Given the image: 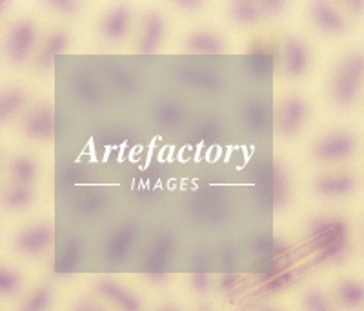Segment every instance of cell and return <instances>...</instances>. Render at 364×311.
<instances>
[{"mask_svg":"<svg viewBox=\"0 0 364 311\" xmlns=\"http://www.w3.org/2000/svg\"><path fill=\"white\" fill-rule=\"evenodd\" d=\"M357 186H359L357 179L348 171L321 175L314 182L315 193L321 197H328V199H339V197L350 195L357 190Z\"/></svg>","mask_w":364,"mask_h":311,"instance_id":"30bf717a","label":"cell"},{"mask_svg":"<svg viewBox=\"0 0 364 311\" xmlns=\"http://www.w3.org/2000/svg\"><path fill=\"white\" fill-rule=\"evenodd\" d=\"M173 257V239L168 233H161L149 248L144 258V273L155 283H162L170 273Z\"/></svg>","mask_w":364,"mask_h":311,"instance_id":"8992f818","label":"cell"},{"mask_svg":"<svg viewBox=\"0 0 364 311\" xmlns=\"http://www.w3.org/2000/svg\"><path fill=\"white\" fill-rule=\"evenodd\" d=\"M53 302V291L50 286H41L26 297L18 311H48Z\"/></svg>","mask_w":364,"mask_h":311,"instance_id":"4316f807","label":"cell"},{"mask_svg":"<svg viewBox=\"0 0 364 311\" xmlns=\"http://www.w3.org/2000/svg\"><path fill=\"white\" fill-rule=\"evenodd\" d=\"M136 236H139V228L133 222H124V224L117 226L104 242V258L109 264H120L132 253L133 244H135Z\"/></svg>","mask_w":364,"mask_h":311,"instance_id":"52a82bcc","label":"cell"},{"mask_svg":"<svg viewBox=\"0 0 364 311\" xmlns=\"http://www.w3.org/2000/svg\"><path fill=\"white\" fill-rule=\"evenodd\" d=\"M259 4H261L262 17H277L288 8V2H284V0H264Z\"/></svg>","mask_w":364,"mask_h":311,"instance_id":"836d02e7","label":"cell"},{"mask_svg":"<svg viewBox=\"0 0 364 311\" xmlns=\"http://www.w3.org/2000/svg\"><path fill=\"white\" fill-rule=\"evenodd\" d=\"M22 129L35 141H46L55 133V113L50 106H37L22 121Z\"/></svg>","mask_w":364,"mask_h":311,"instance_id":"7c38bea8","label":"cell"},{"mask_svg":"<svg viewBox=\"0 0 364 311\" xmlns=\"http://www.w3.org/2000/svg\"><path fill=\"white\" fill-rule=\"evenodd\" d=\"M175 6H177L178 9H182V11L195 13L203 8V2H200V0H177V2H175Z\"/></svg>","mask_w":364,"mask_h":311,"instance_id":"74e56055","label":"cell"},{"mask_svg":"<svg viewBox=\"0 0 364 311\" xmlns=\"http://www.w3.org/2000/svg\"><path fill=\"white\" fill-rule=\"evenodd\" d=\"M355 150V135L350 131H344V129H339V131H331L324 135L323 138H318L317 144L314 146V155L318 160L337 162L350 158Z\"/></svg>","mask_w":364,"mask_h":311,"instance_id":"277c9868","label":"cell"},{"mask_svg":"<svg viewBox=\"0 0 364 311\" xmlns=\"http://www.w3.org/2000/svg\"><path fill=\"white\" fill-rule=\"evenodd\" d=\"M166 33V22L162 15L155 11L146 13V17L142 18V28H141V37L136 42V50L139 53H155L161 48L162 38Z\"/></svg>","mask_w":364,"mask_h":311,"instance_id":"4fadbf2b","label":"cell"},{"mask_svg":"<svg viewBox=\"0 0 364 311\" xmlns=\"http://www.w3.org/2000/svg\"><path fill=\"white\" fill-rule=\"evenodd\" d=\"M44 6L53 9L55 13H60V15H75L82 8V4L77 0H46Z\"/></svg>","mask_w":364,"mask_h":311,"instance_id":"1f68e13d","label":"cell"},{"mask_svg":"<svg viewBox=\"0 0 364 311\" xmlns=\"http://www.w3.org/2000/svg\"><path fill=\"white\" fill-rule=\"evenodd\" d=\"M159 311H178V310L175 306H171V304H168V306H162Z\"/></svg>","mask_w":364,"mask_h":311,"instance_id":"ab89813d","label":"cell"},{"mask_svg":"<svg viewBox=\"0 0 364 311\" xmlns=\"http://www.w3.org/2000/svg\"><path fill=\"white\" fill-rule=\"evenodd\" d=\"M79 212L86 217H93L100 212L104 207V197L99 193H91V195L84 197L82 200H79Z\"/></svg>","mask_w":364,"mask_h":311,"instance_id":"4dcf8cb0","label":"cell"},{"mask_svg":"<svg viewBox=\"0 0 364 311\" xmlns=\"http://www.w3.org/2000/svg\"><path fill=\"white\" fill-rule=\"evenodd\" d=\"M178 77H181L184 82H188L190 86L197 87H213L219 84V79H217L213 73L206 70H200V67H191V66H181L178 67Z\"/></svg>","mask_w":364,"mask_h":311,"instance_id":"484cf974","label":"cell"},{"mask_svg":"<svg viewBox=\"0 0 364 311\" xmlns=\"http://www.w3.org/2000/svg\"><path fill=\"white\" fill-rule=\"evenodd\" d=\"M337 300L346 310H359L364 306V283L355 278H346L337 286Z\"/></svg>","mask_w":364,"mask_h":311,"instance_id":"d6986e66","label":"cell"},{"mask_svg":"<svg viewBox=\"0 0 364 311\" xmlns=\"http://www.w3.org/2000/svg\"><path fill=\"white\" fill-rule=\"evenodd\" d=\"M304 310L306 311H333L331 310V304L328 300L326 293L317 288L314 290H308L304 295Z\"/></svg>","mask_w":364,"mask_h":311,"instance_id":"f546056e","label":"cell"},{"mask_svg":"<svg viewBox=\"0 0 364 311\" xmlns=\"http://www.w3.org/2000/svg\"><path fill=\"white\" fill-rule=\"evenodd\" d=\"M282 67L288 77H302L310 67V50L299 37L286 38L282 46Z\"/></svg>","mask_w":364,"mask_h":311,"instance_id":"9c48e42d","label":"cell"},{"mask_svg":"<svg viewBox=\"0 0 364 311\" xmlns=\"http://www.w3.org/2000/svg\"><path fill=\"white\" fill-rule=\"evenodd\" d=\"M73 311H102L99 306L91 302V300H79V302L75 304Z\"/></svg>","mask_w":364,"mask_h":311,"instance_id":"f35d334b","label":"cell"},{"mask_svg":"<svg viewBox=\"0 0 364 311\" xmlns=\"http://www.w3.org/2000/svg\"><path fill=\"white\" fill-rule=\"evenodd\" d=\"M310 236L321 261H337L348 249V224L339 217H321L310 226Z\"/></svg>","mask_w":364,"mask_h":311,"instance_id":"7a4b0ae2","label":"cell"},{"mask_svg":"<svg viewBox=\"0 0 364 311\" xmlns=\"http://www.w3.org/2000/svg\"><path fill=\"white\" fill-rule=\"evenodd\" d=\"M9 171H11L15 182L22 184V186H31L37 177L38 166L37 162L28 155H18L9 162Z\"/></svg>","mask_w":364,"mask_h":311,"instance_id":"44dd1931","label":"cell"},{"mask_svg":"<svg viewBox=\"0 0 364 311\" xmlns=\"http://www.w3.org/2000/svg\"><path fill=\"white\" fill-rule=\"evenodd\" d=\"M291 278H294V273H282V275H277V277H273L272 280H269L268 284L264 286V291H277L281 290V288L288 286V284L291 283Z\"/></svg>","mask_w":364,"mask_h":311,"instance_id":"d590c367","label":"cell"},{"mask_svg":"<svg viewBox=\"0 0 364 311\" xmlns=\"http://www.w3.org/2000/svg\"><path fill=\"white\" fill-rule=\"evenodd\" d=\"M24 100L26 93L21 87H9L8 92L2 93V97H0V121H9L22 108Z\"/></svg>","mask_w":364,"mask_h":311,"instance_id":"d4e9b609","label":"cell"},{"mask_svg":"<svg viewBox=\"0 0 364 311\" xmlns=\"http://www.w3.org/2000/svg\"><path fill=\"white\" fill-rule=\"evenodd\" d=\"M186 50L191 53L199 55H219L224 50V42L213 31H206V29H200V31H193V33L188 37L186 40Z\"/></svg>","mask_w":364,"mask_h":311,"instance_id":"e0dca14e","label":"cell"},{"mask_svg":"<svg viewBox=\"0 0 364 311\" xmlns=\"http://www.w3.org/2000/svg\"><path fill=\"white\" fill-rule=\"evenodd\" d=\"M129 26H132V9L124 4H119L106 13L100 29L106 40L117 42L128 35Z\"/></svg>","mask_w":364,"mask_h":311,"instance_id":"9a60e30c","label":"cell"},{"mask_svg":"<svg viewBox=\"0 0 364 311\" xmlns=\"http://www.w3.org/2000/svg\"><path fill=\"white\" fill-rule=\"evenodd\" d=\"M230 15L233 21L240 26H252L259 22L262 17L261 4L259 2H252V0H237L230 6Z\"/></svg>","mask_w":364,"mask_h":311,"instance_id":"603a6c76","label":"cell"},{"mask_svg":"<svg viewBox=\"0 0 364 311\" xmlns=\"http://www.w3.org/2000/svg\"><path fill=\"white\" fill-rule=\"evenodd\" d=\"M242 119H245L246 126L250 129H262L268 122V111H266V106L261 100H250L242 108Z\"/></svg>","mask_w":364,"mask_h":311,"instance_id":"83f0119b","label":"cell"},{"mask_svg":"<svg viewBox=\"0 0 364 311\" xmlns=\"http://www.w3.org/2000/svg\"><path fill=\"white\" fill-rule=\"evenodd\" d=\"M95 290L100 297L112 300L120 311H142L141 299L133 291L119 284L113 278H100L97 280Z\"/></svg>","mask_w":364,"mask_h":311,"instance_id":"8fae6325","label":"cell"},{"mask_svg":"<svg viewBox=\"0 0 364 311\" xmlns=\"http://www.w3.org/2000/svg\"><path fill=\"white\" fill-rule=\"evenodd\" d=\"M51 239H53V228L50 224H33L22 229L15 236V248L18 253L35 257L51 244Z\"/></svg>","mask_w":364,"mask_h":311,"instance_id":"ba28073f","label":"cell"},{"mask_svg":"<svg viewBox=\"0 0 364 311\" xmlns=\"http://www.w3.org/2000/svg\"><path fill=\"white\" fill-rule=\"evenodd\" d=\"M308 113H310L308 111V104L302 97H288L279 106L277 115H275V128H277L282 137H295L306 124Z\"/></svg>","mask_w":364,"mask_h":311,"instance_id":"5b68a950","label":"cell"},{"mask_svg":"<svg viewBox=\"0 0 364 311\" xmlns=\"http://www.w3.org/2000/svg\"><path fill=\"white\" fill-rule=\"evenodd\" d=\"M21 275L11 268H0V293L11 297L21 290Z\"/></svg>","mask_w":364,"mask_h":311,"instance_id":"f1b7e54d","label":"cell"},{"mask_svg":"<svg viewBox=\"0 0 364 311\" xmlns=\"http://www.w3.org/2000/svg\"><path fill=\"white\" fill-rule=\"evenodd\" d=\"M75 92H77V95L80 97V99L84 100H95L97 97H99V92H97L95 84L91 82L90 79H86V77H77V80H75Z\"/></svg>","mask_w":364,"mask_h":311,"instance_id":"d6a6232c","label":"cell"},{"mask_svg":"<svg viewBox=\"0 0 364 311\" xmlns=\"http://www.w3.org/2000/svg\"><path fill=\"white\" fill-rule=\"evenodd\" d=\"M191 286L197 293H204L210 288V275L204 268H195L193 273H191Z\"/></svg>","mask_w":364,"mask_h":311,"instance_id":"e575fe53","label":"cell"},{"mask_svg":"<svg viewBox=\"0 0 364 311\" xmlns=\"http://www.w3.org/2000/svg\"><path fill=\"white\" fill-rule=\"evenodd\" d=\"M272 195H273V206L281 209L286 204L290 202L291 187H290V177H288V171L282 166L281 162H275L273 166V177H272Z\"/></svg>","mask_w":364,"mask_h":311,"instance_id":"ffe728a7","label":"cell"},{"mask_svg":"<svg viewBox=\"0 0 364 311\" xmlns=\"http://www.w3.org/2000/svg\"><path fill=\"white\" fill-rule=\"evenodd\" d=\"M184 113H186L184 106L173 99H164L155 106V119L168 128L181 124L184 121Z\"/></svg>","mask_w":364,"mask_h":311,"instance_id":"7402d4cb","label":"cell"},{"mask_svg":"<svg viewBox=\"0 0 364 311\" xmlns=\"http://www.w3.org/2000/svg\"><path fill=\"white\" fill-rule=\"evenodd\" d=\"M68 42H70V35L66 31H53V33L48 35L41 48V53L37 57L38 66L50 67L51 62H53V58L66 50Z\"/></svg>","mask_w":364,"mask_h":311,"instance_id":"ac0fdd59","label":"cell"},{"mask_svg":"<svg viewBox=\"0 0 364 311\" xmlns=\"http://www.w3.org/2000/svg\"><path fill=\"white\" fill-rule=\"evenodd\" d=\"M33 190L31 186H22V184H15V186L8 187L2 195V202L8 209L17 212V209H24L29 204L33 202Z\"/></svg>","mask_w":364,"mask_h":311,"instance_id":"cb8c5ba5","label":"cell"},{"mask_svg":"<svg viewBox=\"0 0 364 311\" xmlns=\"http://www.w3.org/2000/svg\"><path fill=\"white\" fill-rule=\"evenodd\" d=\"M82 261V242L79 239H70L66 244L60 248L55 258V273L70 275L79 268Z\"/></svg>","mask_w":364,"mask_h":311,"instance_id":"2e32d148","label":"cell"},{"mask_svg":"<svg viewBox=\"0 0 364 311\" xmlns=\"http://www.w3.org/2000/svg\"><path fill=\"white\" fill-rule=\"evenodd\" d=\"M343 8L346 9L350 15L360 17V15H364V0H346V2H343Z\"/></svg>","mask_w":364,"mask_h":311,"instance_id":"8d00e7d4","label":"cell"},{"mask_svg":"<svg viewBox=\"0 0 364 311\" xmlns=\"http://www.w3.org/2000/svg\"><path fill=\"white\" fill-rule=\"evenodd\" d=\"M200 311H210V310H200Z\"/></svg>","mask_w":364,"mask_h":311,"instance_id":"b9f144b4","label":"cell"},{"mask_svg":"<svg viewBox=\"0 0 364 311\" xmlns=\"http://www.w3.org/2000/svg\"><path fill=\"white\" fill-rule=\"evenodd\" d=\"M37 28L31 21H18L6 35L4 51L13 64L26 62L37 44Z\"/></svg>","mask_w":364,"mask_h":311,"instance_id":"3957f363","label":"cell"},{"mask_svg":"<svg viewBox=\"0 0 364 311\" xmlns=\"http://www.w3.org/2000/svg\"><path fill=\"white\" fill-rule=\"evenodd\" d=\"M364 84V53L352 51L339 60L331 75L330 93L339 108H350L357 102Z\"/></svg>","mask_w":364,"mask_h":311,"instance_id":"6da1fadb","label":"cell"},{"mask_svg":"<svg viewBox=\"0 0 364 311\" xmlns=\"http://www.w3.org/2000/svg\"><path fill=\"white\" fill-rule=\"evenodd\" d=\"M310 17L321 31L328 35H339L346 29V18L330 2H311Z\"/></svg>","mask_w":364,"mask_h":311,"instance_id":"5bb4252c","label":"cell"},{"mask_svg":"<svg viewBox=\"0 0 364 311\" xmlns=\"http://www.w3.org/2000/svg\"><path fill=\"white\" fill-rule=\"evenodd\" d=\"M262 311H281V310H275V307H264Z\"/></svg>","mask_w":364,"mask_h":311,"instance_id":"60d3db41","label":"cell"}]
</instances>
